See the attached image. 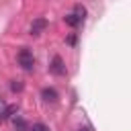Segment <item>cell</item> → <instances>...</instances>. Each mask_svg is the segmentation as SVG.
I'll use <instances>...</instances> for the list:
<instances>
[{"label":"cell","mask_w":131,"mask_h":131,"mask_svg":"<svg viewBox=\"0 0 131 131\" xmlns=\"http://www.w3.org/2000/svg\"><path fill=\"white\" fill-rule=\"evenodd\" d=\"M78 131H90V129H88V127H82V129H78Z\"/></svg>","instance_id":"cell-12"},{"label":"cell","mask_w":131,"mask_h":131,"mask_svg":"<svg viewBox=\"0 0 131 131\" xmlns=\"http://www.w3.org/2000/svg\"><path fill=\"white\" fill-rule=\"evenodd\" d=\"M49 70H51L55 76H66V63H63V59H61L59 55H55V57L51 59V63H49Z\"/></svg>","instance_id":"cell-3"},{"label":"cell","mask_w":131,"mask_h":131,"mask_svg":"<svg viewBox=\"0 0 131 131\" xmlns=\"http://www.w3.org/2000/svg\"><path fill=\"white\" fill-rule=\"evenodd\" d=\"M68 43L74 45V43H76V35H70V37H68Z\"/></svg>","instance_id":"cell-11"},{"label":"cell","mask_w":131,"mask_h":131,"mask_svg":"<svg viewBox=\"0 0 131 131\" xmlns=\"http://www.w3.org/2000/svg\"><path fill=\"white\" fill-rule=\"evenodd\" d=\"M6 111H8V104H6V102H4V98L0 96V119H4Z\"/></svg>","instance_id":"cell-10"},{"label":"cell","mask_w":131,"mask_h":131,"mask_svg":"<svg viewBox=\"0 0 131 131\" xmlns=\"http://www.w3.org/2000/svg\"><path fill=\"white\" fill-rule=\"evenodd\" d=\"M45 29H47V18H43V16H39V18H35L31 23V35L33 37H39Z\"/></svg>","instance_id":"cell-2"},{"label":"cell","mask_w":131,"mask_h":131,"mask_svg":"<svg viewBox=\"0 0 131 131\" xmlns=\"http://www.w3.org/2000/svg\"><path fill=\"white\" fill-rule=\"evenodd\" d=\"M63 20H66V25H70V27H78V25H82V20L74 14V12H70V14H66L63 16Z\"/></svg>","instance_id":"cell-5"},{"label":"cell","mask_w":131,"mask_h":131,"mask_svg":"<svg viewBox=\"0 0 131 131\" xmlns=\"http://www.w3.org/2000/svg\"><path fill=\"white\" fill-rule=\"evenodd\" d=\"M41 96H43L45 102H57V92L53 88H43L41 90Z\"/></svg>","instance_id":"cell-4"},{"label":"cell","mask_w":131,"mask_h":131,"mask_svg":"<svg viewBox=\"0 0 131 131\" xmlns=\"http://www.w3.org/2000/svg\"><path fill=\"white\" fill-rule=\"evenodd\" d=\"M27 131H49V127H47L45 123H33Z\"/></svg>","instance_id":"cell-8"},{"label":"cell","mask_w":131,"mask_h":131,"mask_svg":"<svg viewBox=\"0 0 131 131\" xmlns=\"http://www.w3.org/2000/svg\"><path fill=\"white\" fill-rule=\"evenodd\" d=\"M16 59H18V66H20L25 72H33V68H35V57H33V53H31L27 47H23V49L18 51Z\"/></svg>","instance_id":"cell-1"},{"label":"cell","mask_w":131,"mask_h":131,"mask_svg":"<svg viewBox=\"0 0 131 131\" xmlns=\"http://www.w3.org/2000/svg\"><path fill=\"white\" fill-rule=\"evenodd\" d=\"M10 88H12L14 92H20V90L25 88V84H23L20 80H12V84H10Z\"/></svg>","instance_id":"cell-9"},{"label":"cell","mask_w":131,"mask_h":131,"mask_svg":"<svg viewBox=\"0 0 131 131\" xmlns=\"http://www.w3.org/2000/svg\"><path fill=\"white\" fill-rule=\"evenodd\" d=\"M12 125H14V129H16V131H27V123H25L20 117L12 119Z\"/></svg>","instance_id":"cell-7"},{"label":"cell","mask_w":131,"mask_h":131,"mask_svg":"<svg viewBox=\"0 0 131 131\" xmlns=\"http://www.w3.org/2000/svg\"><path fill=\"white\" fill-rule=\"evenodd\" d=\"M74 14L84 23V18H86V8H84L82 4H76V6H74Z\"/></svg>","instance_id":"cell-6"}]
</instances>
